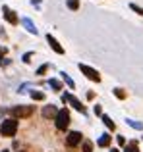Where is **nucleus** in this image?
I'll return each instance as SVG.
<instances>
[{
	"mask_svg": "<svg viewBox=\"0 0 143 152\" xmlns=\"http://www.w3.org/2000/svg\"><path fill=\"white\" fill-rule=\"evenodd\" d=\"M2 152H10V150H2Z\"/></svg>",
	"mask_w": 143,
	"mask_h": 152,
	"instance_id": "nucleus-28",
	"label": "nucleus"
},
{
	"mask_svg": "<svg viewBox=\"0 0 143 152\" xmlns=\"http://www.w3.org/2000/svg\"><path fill=\"white\" fill-rule=\"evenodd\" d=\"M126 152H139V148H137V142L132 141V142L128 145V148H126Z\"/></svg>",
	"mask_w": 143,
	"mask_h": 152,
	"instance_id": "nucleus-16",
	"label": "nucleus"
},
{
	"mask_svg": "<svg viewBox=\"0 0 143 152\" xmlns=\"http://www.w3.org/2000/svg\"><path fill=\"white\" fill-rule=\"evenodd\" d=\"M60 75H62V79H64V81L68 83V87H70V89H74V87H75V83L70 79V75H68V73H60Z\"/></svg>",
	"mask_w": 143,
	"mask_h": 152,
	"instance_id": "nucleus-15",
	"label": "nucleus"
},
{
	"mask_svg": "<svg viewBox=\"0 0 143 152\" xmlns=\"http://www.w3.org/2000/svg\"><path fill=\"white\" fill-rule=\"evenodd\" d=\"M108 145H110V135H102V137L99 139V146L105 148V146H108Z\"/></svg>",
	"mask_w": 143,
	"mask_h": 152,
	"instance_id": "nucleus-11",
	"label": "nucleus"
},
{
	"mask_svg": "<svg viewBox=\"0 0 143 152\" xmlns=\"http://www.w3.org/2000/svg\"><path fill=\"white\" fill-rule=\"evenodd\" d=\"M130 8H132L133 12H137V14H139V15H143V8H139V6H136V4H132V6H130Z\"/></svg>",
	"mask_w": 143,
	"mask_h": 152,
	"instance_id": "nucleus-22",
	"label": "nucleus"
},
{
	"mask_svg": "<svg viewBox=\"0 0 143 152\" xmlns=\"http://www.w3.org/2000/svg\"><path fill=\"white\" fill-rule=\"evenodd\" d=\"M81 142V133L79 131H72V133L66 137V145L68 146H77Z\"/></svg>",
	"mask_w": 143,
	"mask_h": 152,
	"instance_id": "nucleus-6",
	"label": "nucleus"
},
{
	"mask_svg": "<svg viewBox=\"0 0 143 152\" xmlns=\"http://www.w3.org/2000/svg\"><path fill=\"white\" fill-rule=\"evenodd\" d=\"M49 85L52 87L54 91H60V89H62V83L58 81V79H50V81H49Z\"/></svg>",
	"mask_w": 143,
	"mask_h": 152,
	"instance_id": "nucleus-14",
	"label": "nucleus"
},
{
	"mask_svg": "<svg viewBox=\"0 0 143 152\" xmlns=\"http://www.w3.org/2000/svg\"><path fill=\"white\" fill-rule=\"evenodd\" d=\"M46 69H49V64H45V66H41V67H39V69H37V75H43Z\"/></svg>",
	"mask_w": 143,
	"mask_h": 152,
	"instance_id": "nucleus-21",
	"label": "nucleus"
},
{
	"mask_svg": "<svg viewBox=\"0 0 143 152\" xmlns=\"http://www.w3.org/2000/svg\"><path fill=\"white\" fill-rule=\"evenodd\" d=\"M62 100H64V102H70V104H72V106H74V108H75L77 112H81V114H85V108H83V104L79 102V100H77L75 96H72V94H64V96H62Z\"/></svg>",
	"mask_w": 143,
	"mask_h": 152,
	"instance_id": "nucleus-5",
	"label": "nucleus"
},
{
	"mask_svg": "<svg viewBox=\"0 0 143 152\" xmlns=\"http://www.w3.org/2000/svg\"><path fill=\"white\" fill-rule=\"evenodd\" d=\"M4 52H6V50H4V48H0V54H4Z\"/></svg>",
	"mask_w": 143,
	"mask_h": 152,
	"instance_id": "nucleus-26",
	"label": "nucleus"
},
{
	"mask_svg": "<svg viewBox=\"0 0 143 152\" xmlns=\"http://www.w3.org/2000/svg\"><path fill=\"white\" fill-rule=\"evenodd\" d=\"M95 114H97V115H101V114H102V110H101V106H95Z\"/></svg>",
	"mask_w": 143,
	"mask_h": 152,
	"instance_id": "nucleus-25",
	"label": "nucleus"
},
{
	"mask_svg": "<svg viewBox=\"0 0 143 152\" xmlns=\"http://www.w3.org/2000/svg\"><path fill=\"white\" fill-rule=\"evenodd\" d=\"M18 133V121L14 118L12 119H4L2 125H0V135L2 137H14Z\"/></svg>",
	"mask_w": 143,
	"mask_h": 152,
	"instance_id": "nucleus-1",
	"label": "nucleus"
},
{
	"mask_svg": "<svg viewBox=\"0 0 143 152\" xmlns=\"http://www.w3.org/2000/svg\"><path fill=\"white\" fill-rule=\"evenodd\" d=\"M91 150H93V142L85 141V142H83V152H91Z\"/></svg>",
	"mask_w": 143,
	"mask_h": 152,
	"instance_id": "nucleus-18",
	"label": "nucleus"
},
{
	"mask_svg": "<svg viewBox=\"0 0 143 152\" xmlns=\"http://www.w3.org/2000/svg\"><path fill=\"white\" fill-rule=\"evenodd\" d=\"M12 118L14 119H19V118H29L33 114V106H14L10 110Z\"/></svg>",
	"mask_w": 143,
	"mask_h": 152,
	"instance_id": "nucleus-3",
	"label": "nucleus"
},
{
	"mask_svg": "<svg viewBox=\"0 0 143 152\" xmlns=\"http://www.w3.org/2000/svg\"><path fill=\"white\" fill-rule=\"evenodd\" d=\"M23 25H25V29H27V31H29V33H33V35H37V27H35V25H33V21H31V19H29V18H25V19H23Z\"/></svg>",
	"mask_w": 143,
	"mask_h": 152,
	"instance_id": "nucleus-10",
	"label": "nucleus"
},
{
	"mask_svg": "<svg viewBox=\"0 0 143 152\" xmlns=\"http://www.w3.org/2000/svg\"><path fill=\"white\" fill-rule=\"evenodd\" d=\"M2 12H4V18H6V21H10L12 25H15V23H18V15H15V12H12L8 6H4Z\"/></svg>",
	"mask_w": 143,
	"mask_h": 152,
	"instance_id": "nucleus-8",
	"label": "nucleus"
},
{
	"mask_svg": "<svg viewBox=\"0 0 143 152\" xmlns=\"http://www.w3.org/2000/svg\"><path fill=\"white\" fill-rule=\"evenodd\" d=\"M46 41H49V45H50V48H52L54 52H58V54H64V48H62L60 45H58V41L52 37V35H46Z\"/></svg>",
	"mask_w": 143,
	"mask_h": 152,
	"instance_id": "nucleus-9",
	"label": "nucleus"
},
{
	"mask_svg": "<svg viewBox=\"0 0 143 152\" xmlns=\"http://www.w3.org/2000/svg\"><path fill=\"white\" fill-rule=\"evenodd\" d=\"M31 98L33 100H45V94L41 91H31Z\"/></svg>",
	"mask_w": 143,
	"mask_h": 152,
	"instance_id": "nucleus-12",
	"label": "nucleus"
},
{
	"mask_svg": "<svg viewBox=\"0 0 143 152\" xmlns=\"http://www.w3.org/2000/svg\"><path fill=\"white\" fill-rule=\"evenodd\" d=\"M79 71H81L85 77H89L91 81H101V75H99V71L97 69H93V67H89V66H85V64H79Z\"/></svg>",
	"mask_w": 143,
	"mask_h": 152,
	"instance_id": "nucleus-4",
	"label": "nucleus"
},
{
	"mask_svg": "<svg viewBox=\"0 0 143 152\" xmlns=\"http://www.w3.org/2000/svg\"><path fill=\"white\" fill-rule=\"evenodd\" d=\"M56 114H58V108L56 106H45L43 108V118H46V119H52V118H56Z\"/></svg>",
	"mask_w": 143,
	"mask_h": 152,
	"instance_id": "nucleus-7",
	"label": "nucleus"
},
{
	"mask_svg": "<svg viewBox=\"0 0 143 152\" xmlns=\"http://www.w3.org/2000/svg\"><path fill=\"white\" fill-rule=\"evenodd\" d=\"M31 56H33V54H31V52H27V54L23 56V62H29V58H31Z\"/></svg>",
	"mask_w": 143,
	"mask_h": 152,
	"instance_id": "nucleus-24",
	"label": "nucleus"
},
{
	"mask_svg": "<svg viewBox=\"0 0 143 152\" xmlns=\"http://www.w3.org/2000/svg\"><path fill=\"white\" fill-rule=\"evenodd\" d=\"M56 127L60 131H64V129H68V125H70V112L66 110V108H62V110H58V114H56Z\"/></svg>",
	"mask_w": 143,
	"mask_h": 152,
	"instance_id": "nucleus-2",
	"label": "nucleus"
},
{
	"mask_svg": "<svg viewBox=\"0 0 143 152\" xmlns=\"http://www.w3.org/2000/svg\"><path fill=\"white\" fill-rule=\"evenodd\" d=\"M128 125H132L133 129H143V125L141 123H137V121H133V119H128Z\"/></svg>",
	"mask_w": 143,
	"mask_h": 152,
	"instance_id": "nucleus-19",
	"label": "nucleus"
},
{
	"mask_svg": "<svg viewBox=\"0 0 143 152\" xmlns=\"http://www.w3.org/2000/svg\"><path fill=\"white\" fill-rule=\"evenodd\" d=\"M114 94H116L118 98H126V93L122 89H114Z\"/></svg>",
	"mask_w": 143,
	"mask_h": 152,
	"instance_id": "nucleus-20",
	"label": "nucleus"
},
{
	"mask_svg": "<svg viewBox=\"0 0 143 152\" xmlns=\"http://www.w3.org/2000/svg\"><path fill=\"white\" fill-rule=\"evenodd\" d=\"M110 152H120V150H116V148H112V150H110Z\"/></svg>",
	"mask_w": 143,
	"mask_h": 152,
	"instance_id": "nucleus-27",
	"label": "nucleus"
},
{
	"mask_svg": "<svg viewBox=\"0 0 143 152\" xmlns=\"http://www.w3.org/2000/svg\"><path fill=\"white\" fill-rule=\"evenodd\" d=\"M102 121H105V125L108 127V129H112V131H114V127H116V125H114V121L108 118V115H102Z\"/></svg>",
	"mask_w": 143,
	"mask_h": 152,
	"instance_id": "nucleus-13",
	"label": "nucleus"
},
{
	"mask_svg": "<svg viewBox=\"0 0 143 152\" xmlns=\"http://www.w3.org/2000/svg\"><path fill=\"white\" fill-rule=\"evenodd\" d=\"M66 4H68L70 10H77V8H79V0H68Z\"/></svg>",
	"mask_w": 143,
	"mask_h": 152,
	"instance_id": "nucleus-17",
	"label": "nucleus"
},
{
	"mask_svg": "<svg viewBox=\"0 0 143 152\" xmlns=\"http://www.w3.org/2000/svg\"><path fill=\"white\" fill-rule=\"evenodd\" d=\"M118 145L124 146V145H126V139H124V137H118Z\"/></svg>",
	"mask_w": 143,
	"mask_h": 152,
	"instance_id": "nucleus-23",
	"label": "nucleus"
}]
</instances>
